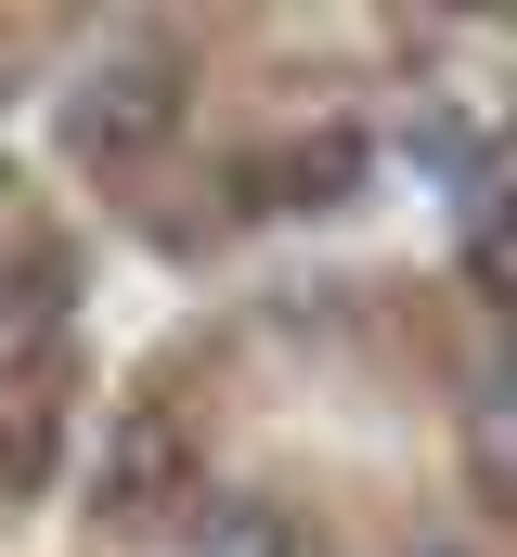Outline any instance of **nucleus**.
Wrapping results in <instances>:
<instances>
[{
    "mask_svg": "<svg viewBox=\"0 0 517 557\" xmlns=\"http://www.w3.org/2000/svg\"><path fill=\"white\" fill-rule=\"evenodd\" d=\"M168 131H181V52L168 39H129L65 91V156L78 169H142Z\"/></svg>",
    "mask_w": 517,
    "mask_h": 557,
    "instance_id": "nucleus-1",
    "label": "nucleus"
},
{
    "mask_svg": "<svg viewBox=\"0 0 517 557\" xmlns=\"http://www.w3.org/2000/svg\"><path fill=\"white\" fill-rule=\"evenodd\" d=\"M155 506H181V428H168V403H117L104 454H91V519H155Z\"/></svg>",
    "mask_w": 517,
    "mask_h": 557,
    "instance_id": "nucleus-2",
    "label": "nucleus"
},
{
    "mask_svg": "<svg viewBox=\"0 0 517 557\" xmlns=\"http://www.w3.org/2000/svg\"><path fill=\"white\" fill-rule=\"evenodd\" d=\"M194 506V557H311V532L258 493H181Z\"/></svg>",
    "mask_w": 517,
    "mask_h": 557,
    "instance_id": "nucleus-3",
    "label": "nucleus"
},
{
    "mask_svg": "<svg viewBox=\"0 0 517 557\" xmlns=\"http://www.w3.org/2000/svg\"><path fill=\"white\" fill-rule=\"evenodd\" d=\"M363 156H376L363 131H324V143H298L285 169H258V182H285L272 208H350V182H363Z\"/></svg>",
    "mask_w": 517,
    "mask_h": 557,
    "instance_id": "nucleus-4",
    "label": "nucleus"
},
{
    "mask_svg": "<svg viewBox=\"0 0 517 557\" xmlns=\"http://www.w3.org/2000/svg\"><path fill=\"white\" fill-rule=\"evenodd\" d=\"M414 557H466V545H414Z\"/></svg>",
    "mask_w": 517,
    "mask_h": 557,
    "instance_id": "nucleus-5",
    "label": "nucleus"
}]
</instances>
